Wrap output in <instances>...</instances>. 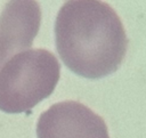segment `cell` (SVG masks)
Returning a JSON list of instances; mask_svg holds the SVG:
<instances>
[{"label": "cell", "mask_w": 146, "mask_h": 138, "mask_svg": "<svg viewBox=\"0 0 146 138\" xmlns=\"http://www.w3.org/2000/svg\"><path fill=\"white\" fill-rule=\"evenodd\" d=\"M40 22L36 1H9L5 6L0 15V68L9 58L31 47Z\"/></svg>", "instance_id": "obj_4"}, {"label": "cell", "mask_w": 146, "mask_h": 138, "mask_svg": "<svg viewBox=\"0 0 146 138\" xmlns=\"http://www.w3.org/2000/svg\"><path fill=\"white\" fill-rule=\"evenodd\" d=\"M59 73L57 58L46 49H30L13 56L0 68V111H30L52 94Z\"/></svg>", "instance_id": "obj_2"}, {"label": "cell", "mask_w": 146, "mask_h": 138, "mask_svg": "<svg viewBox=\"0 0 146 138\" xmlns=\"http://www.w3.org/2000/svg\"><path fill=\"white\" fill-rule=\"evenodd\" d=\"M38 138H110L106 123L88 106L66 100L51 105L36 123Z\"/></svg>", "instance_id": "obj_3"}, {"label": "cell", "mask_w": 146, "mask_h": 138, "mask_svg": "<svg viewBox=\"0 0 146 138\" xmlns=\"http://www.w3.org/2000/svg\"><path fill=\"white\" fill-rule=\"evenodd\" d=\"M55 40L63 63L75 74L99 79L115 72L127 52L123 24L106 2H65L56 17Z\"/></svg>", "instance_id": "obj_1"}]
</instances>
